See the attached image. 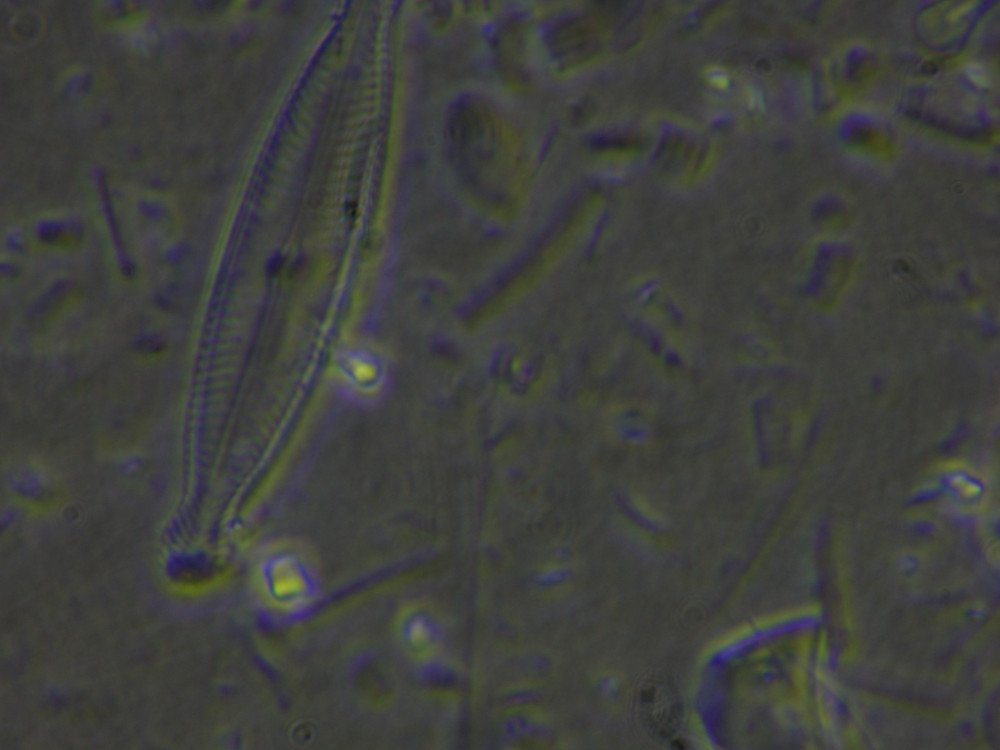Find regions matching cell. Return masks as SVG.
Here are the masks:
<instances>
[{
    "label": "cell",
    "instance_id": "obj_3",
    "mask_svg": "<svg viewBox=\"0 0 1000 750\" xmlns=\"http://www.w3.org/2000/svg\"><path fill=\"white\" fill-rule=\"evenodd\" d=\"M669 686L660 682L648 686L642 695V704L648 720L659 734H668L676 725L679 703Z\"/></svg>",
    "mask_w": 1000,
    "mask_h": 750
},
{
    "label": "cell",
    "instance_id": "obj_4",
    "mask_svg": "<svg viewBox=\"0 0 1000 750\" xmlns=\"http://www.w3.org/2000/svg\"><path fill=\"white\" fill-rule=\"evenodd\" d=\"M344 381L349 389L360 398H370L381 382L379 366L370 358L351 357L342 366Z\"/></svg>",
    "mask_w": 1000,
    "mask_h": 750
},
{
    "label": "cell",
    "instance_id": "obj_5",
    "mask_svg": "<svg viewBox=\"0 0 1000 750\" xmlns=\"http://www.w3.org/2000/svg\"><path fill=\"white\" fill-rule=\"evenodd\" d=\"M967 74L969 78L979 86H986L988 84L986 73L978 64H970L967 67Z\"/></svg>",
    "mask_w": 1000,
    "mask_h": 750
},
{
    "label": "cell",
    "instance_id": "obj_1",
    "mask_svg": "<svg viewBox=\"0 0 1000 750\" xmlns=\"http://www.w3.org/2000/svg\"><path fill=\"white\" fill-rule=\"evenodd\" d=\"M446 136L453 161L464 168H476L495 154L496 128L489 110L480 102L459 99L451 107Z\"/></svg>",
    "mask_w": 1000,
    "mask_h": 750
},
{
    "label": "cell",
    "instance_id": "obj_2",
    "mask_svg": "<svg viewBox=\"0 0 1000 750\" xmlns=\"http://www.w3.org/2000/svg\"><path fill=\"white\" fill-rule=\"evenodd\" d=\"M264 577L275 596L284 599L302 592L307 587L306 571L299 560L291 555H277L266 562Z\"/></svg>",
    "mask_w": 1000,
    "mask_h": 750
}]
</instances>
